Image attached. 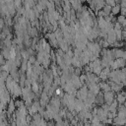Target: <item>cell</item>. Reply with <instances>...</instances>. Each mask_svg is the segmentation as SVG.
Here are the masks:
<instances>
[{"label":"cell","instance_id":"obj_10","mask_svg":"<svg viewBox=\"0 0 126 126\" xmlns=\"http://www.w3.org/2000/svg\"><path fill=\"white\" fill-rule=\"evenodd\" d=\"M106 25H107V21L105 20V18H103V17H97V27L99 29L105 28Z\"/></svg>","mask_w":126,"mask_h":126},{"label":"cell","instance_id":"obj_28","mask_svg":"<svg viewBox=\"0 0 126 126\" xmlns=\"http://www.w3.org/2000/svg\"><path fill=\"white\" fill-rule=\"evenodd\" d=\"M74 74L80 76L81 75V68H75V71H74Z\"/></svg>","mask_w":126,"mask_h":126},{"label":"cell","instance_id":"obj_13","mask_svg":"<svg viewBox=\"0 0 126 126\" xmlns=\"http://www.w3.org/2000/svg\"><path fill=\"white\" fill-rule=\"evenodd\" d=\"M120 11H121V6H120V4H117V5H115V6L112 7L111 14H112L113 16H115V15H118V14L120 13Z\"/></svg>","mask_w":126,"mask_h":126},{"label":"cell","instance_id":"obj_14","mask_svg":"<svg viewBox=\"0 0 126 126\" xmlns=\"http://www.w3.org/2000/svg\"><path fill=\"white\" fill-rule=\"evenodd\" d=\"M115 60L117 62V65H118V68L119 69H122V68H124L126 66V60L125 59H123V58H117Z\"/></svg>","mask_w":126,"mask_h":126},{"label":"cell","instance_id":"obj_30","mask_svg":"<svg viewBox=\"0 0 126 126\" xmlns=\"http://www.w3.org/2000/svg\"><path fill=\"white\" fill-rule=\"evenodd\" d=\"M120 6H121V8H126V0H121Z\"/></svg>","mask_w":126,"mask_h":126},{"label":"cell","instance_id":"obj_19","mask_svg":"<svg viewBox=\"0 0 126 126\" xmlns=\"http://www.w3.org/2000/svg\"><path fill=\"white\" fill-rule=\"evenodd\" d=\"M102 10L105 12V14H106L107 16H109V15L111 14V10H112V7H111L110 5H108V4H105Z\"/></svg>","mask_w":126,"mask_h":126},{"label":"cell","instance_id":"obj_23","mask_svg":"<svg viewBox=\"0 0 126 126\" xmlns=\"http://www.w3.org/2000/svg\"><path fill=\"white\" fill-rule=\"evenodd\" d=\"M126 20V16H123V15H120V16H117V22L122 24L124 21Z\"/></svg>","mask_w":126,"mask_h":126},{"label":"cell","instance_id":"obj_3","mask_svg":"<svg viewBox=\"0 0 126 126\" xmlns=\"http://www.w3.org/2000/svg\"><path fill=\"white\" fill-rule=\"evenodd\" d=\"M71 82L73 83V85L79 90V89H81L84 85H83V83L81 82V80H80V76H78V75H76V74H72L71 75Z\"/></svg>","mask_w":126,"mask_h":126},{"label":"cell","instance_id":"obj_4","mask_svg":"<svg viewBox=\"0 0 126 126\" xmlns=\"http://www.w3.org/2000/svg\"><path fill=\"white\" fill-rule=\"evenodd\" d=\"M106 40L109 42L110 45H113V43L117 40V37H116V33H115L114 29H112V30H110L108 32V33H107V39Z\"/></svg>","mask_w":126,"mask_h":126},{"label":"cell","instance_id":"obj_9","mask_svg":"<svg viewBox=\"0 0 126 126\" xmlns=\"http://www.w3.org/2000/svg\"><path fill=\"white\" fill-rule=\"evenodd\" d=\"M125 120H126V118L116 116V117L113 118V125L114 126H124L125 125Z\"/></svg>","mask_w":126,"mask_h":126},{"label":"cell","instance_id":"obj_18","mask_svg":"<svg viewBox=\"0 0 126 126\" xmlns=\"http://www.w3.org/2000/svg\"><path fill=\"white\" fill-rule=\"evenodd\" d=\"M51 63H52L51 59H44L43 62H42V66H43L44 69H48L51 66Z\"/></svg>","mask_w":126,"mask_h":126},{"label":"cell","instance_id":"obj_32","mask_svg":"<svg viewBox=\"0 0 126 126\" xmlns=\"http://www.w3.org/2000/svg\"><path fill=\"white\" fill-rule=\"evenodd\" d=\"M122 58L126 60V50H124V53H123V56H122Z\"/></svg>","mask_w":126,"mask_h":126},{"label":"cell","instance_id":"obj_12","mask_svg":"<svg viewBox=\"0 0 126 126\" xmlns=\"http://www.w3.org/2000/svg\"><path fill=\"white\" fill-rule=\"evenodd\" d=\"M28 64H29V61L23 59L22 64H21V67H20V71H21L20 74H22V73H26V72H27V70H28Z\"/></svg>","mask_w":126,"mask_h":126},{"label":"cell","instance_id":"obj_26","mask_svg":"<svg viewBox=\"0 0 126 126\" xmlns=\"http://www.w3.org/2000/svg\"><path fill=\"white\" fill-rule=\"evenodd\" d=\"M36 61V57L34 55H31L30 58H29V62L32 63V64H34V62Z\"/></svg>","mask_w":126,"mask_h":126},{"label":"cell","instance_id":"obj_17","mask_svg":"<svg viewBox=\"0 0 126 126\" xmlns=\"http://www.w3.org/2000/svg\"><path fill=\"white\" fill-rule=\"evenodd\" d=\"M36 60H37L40 64H42V62H43V60H44V51H42V52H37V54H36Z\"/></svg>","mask_w":126,"mask_h":126},{"label":"cell","instance_id":"obj_5","mask_svg":"<svg viewBox=\"0 0 126 126\" xmlns=\"http://www.w3.org/2000/svg\"><path fill=\"white\" fill-rule=\"evenodd\" d=\"M87 76H88V81L87 82H90V83H95V84H98L100 79L97 75H95L94 73L91 72V73H87Z\"/></svg>","mask_w":126,"mask_h":126},{"label":"cell","instance_id":"obj_20","mask_svg":"<svg viewBox=\"0 0 126 126\" xmlns=\"http://www.w3.org/2000/svg\"><path fill=\"white\" fill-rule=\"evenodd\" d=\"M114 31H115V33H116L117 40H122V39H123V36H122V30L114 29Z\"/></svg>","mask_w":126,"mask_h":126},{"label":"cell","instance_id":"obj_29","mask_svg":"<svg viewBox=\"0 0 126 126\" xmlns=\"http://www.w3.org/2000/svg\"><path fill=\"white\" fill-rule=\"evenodd\" d=\"M122 36H123V39H126V28L122 29Z\"/></svg>","mask_w":126,"mask_h":126},{"label":"cell","instance_id":"obj_31","mask_svg":"<svg viewBox=\"0 0 126 126\" xmlns=\"http://www.w3.org/2000/svg\"><path fill=\"white\" fill-rule=\"evenodd\" d=\"M121 15L123 16H126V8H121V11H120Z\"/></svg>","mask_w":126,"mask_h":126},{"label":"cell","instance_id":"obj_8","mask_svg":"<svg viewBox=\"0 0 126 126\" xmlns=\"http://www.w3.org/2000/svg\"><path fill=\"white\" fill-rule=\"evenodd\" d=\"M117 116L126 118V106L124 104H119L118 109H117Z\"/></svg>","mask_w":126,"mask_h":126},{"label":"cell","instance_id":"obj_2","mask_svg":"<svg viewBox=\"0 0 126 126\" xmlns=\"http://www.w3.org/2000/svg\"><path fill=\"white\" fill-rule=\"evenodd\" d=\"M103 97H104V102L108 105H110L116 99V95H115V93L113 91L103 93Z\"/></svg>","mask_w":126,"mask_h":126},{"label":"cell","instance_id":"obj_7","mask_svg":"<svg viewBox=\"0 0 126 126\" xmlns=\"http://www.w3.org/2000/svg\"><path fill=\"white\" fill-rule=\"evenodd\" d=\"M98 85H99L100 90L102 91V93H106V92H110L111 91V87L108 84V82H106V81H101V82L98 83Z\"/></svg>","mask_w":126,"mask_h":126},{"label":"cell","instance_id":"obj_6","mask_svg":"<svg viewBox=\"0 0 126 126\" xmlns=\"http://www.w3.org/2000/svg\"><path fill=\"white\" fill-rule=\"evenodd\" d=\"M116 100L118 101L119 104H124V102L126 101V93L123 91L117 93L116 94Z\"/></svg>","mask_w":126,"mask_h":126},{"label":"cell","instance_id":"obj_34","mask_svg":"<svg viewBox=\"0 0 126 126\" xmlns=\"http://www.w3.org/2000/svg\"><path fill=\"white\" fill-rule=\"evenodd\" d=\"M124 43H125V46H126V39H125V42Z\"/></svg>","mask_w":126,"mask_h":126},{"label":"cell","instance_id":"obj_1","mask_svg":"<svg viewBox=\"0 0 126 126\" xmlns=\"http://www.w3.org/2000/svg\"><path fill=\"white\" fill-rule=\"evenodd\" d=\"M88 94H89V88L88 86L85 84L81 89L78 90L77 94H76V97L79 98V99H82V100H85L88 96Z\"/></svg>","mask_w":126,"mask_h":126},{"label":"cell","instance_id":"obj_25","mask_svg":"<svg viewBox=\"0 0 126 126\" xmlns=\"http://www.w3.org/2000/svg\"><path fill=\"white\" fill-rule=\"evenodd\" d=\"M24 102H25L24 100H16V101H15V104H16L17 108H19V107H21L22 105H24V104H25Z\"/></svg>","mask_w":126,"mask_h":126},{"label":"cell","instance_id":"obj_22","mask_svg":"<svg viewBox=\"0 0 126 126\" xmlns=\"http://www.w3.org/2000/svg\"><path fill=\"white\" fill-rule=\"evenodd\" d=\"M99 79H100V81H106L107 79H108V74H106L103 70H102V72L99 74Z\"/></svg>","mask_w":126,"mask_h":126},{"label":"cell","instance_id":"obj_21","mask_svg":"<svg viewBox=\"0 0 126 126\" xmlns=\"http://www.w3.org/2000/svg\"><path fill=\"white\" fill-rule=\"evenodd\" d=\"M21 54H22V57H23V59H25V60H28L29 61V58H30V53L28 52V50H21Z\"/></svg>","mask_w":126,"mask_h":126},{"label":"cell","instance_id":"obj_24","mask_svg":"<svg viewBox=\"0 0 126 126\" xmlns=\"http://www.w3.org/2000/svg\"><path fill=\"white\" fill-rule=\"evenodd\" d=\"M105 3H106V4H108V5H110L111 7H113V6L117 5L116 0H105Z\"/></svg>","mask_w":126,"mask_h":126},{"label":"cell","instance_id":"obj_16","mask_svg":"<svg viewBox=\"0 0 126 126\" xmlns=\"http://www.w3.org/2000/svg\"><path fill=\"white\" fill-rule=\"evenodd\" d=\"M114 50H115V57H116V59L117 58H122L124 50L121 49V48H115V47H114Z\"/></svg>","mask_w":126,"mask_h":126},{"label":"cell","instance_id":"obj_11","mask_svg":"<svg viewBox=\"0 0 126 126\" xmlns=\"http://www.w3.org/2000/svg\"><path fill=\"white\" fill-rule=\"evenodd\" d=\"M72 66L75 67V68H81V67L83 66V64H82V62H81V59H80L79 57L74 56V57L72 58Z\"/></svg>","mask_w":126,"mask_h":126},{"label":"cell","instance_id":"obj_15","mask_svg":"<svg viewBox=\"0 0 126 126\" xmlns=\"http://www.w3.org/2000/svg\"><path fill=\"white\" fill-rule=\"evenodd\" d=\"M37 29L35 28V27H32L30 31H29V33H30V35H31V37H36L37 35H38V32H37Z\"/></svg>","mask_w":126,"mask_h":126},{"label":"cell","instance_id":"obj_27","mask_svg":"<svg viewBox=\"0 0 126 126\" xmlns=\"http://www.w3.org/2000/svg\"><path fill=\"white\" fill-rule=\"evenodd\" d=\"M5 59H6V58H5V57H4V56L1 54V55H0V64H1V66H2V65H4V64L6 63Z\"/></svg>","mask_w":126,"mask_h":126},{"label":"cell","instance_id":"obj_33","mask_svg":"<svg viewBox=\"0 0 126 126\" xmlns=\"http://www.w3.org/2000/svg\"><path fill=\"white\" fill-rule=\"evenodd\" d=\"M123 84H124V88H125V89H126V81H125V82H124V83H123Z\"/></svg>","mask_w":126,"mask_h":126}]
</instances>
